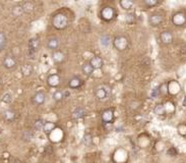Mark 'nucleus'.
I'll return each mask as SVG.
<instances>
[{"instance_id":"412c9836","label":"nucleus","mask_w":186,"mask_h":163,"mask_svg":"<svg viewBox=\"0 0 186 163\" xmlns=\"http://www.w3.org/2000/svg\"><path fill=\"white\" fill-rule=\"evenodd\" d=\"M120 5L123 9L129 10L130 8L133 7L134 0H120Z\"/></svg>"},{"instance_id":"f03ea898","label":"nucleus","mask_w":186,"mask_h":163,"mask_svg":"<svg viewBox=\"0 0 186 163\" xmlns=\"http://www.w3.org/2000/svg\"><path fill=\"white\" fill-rule=\"evenodd\" d=\"M52 25L57 30H63L68 26V19L63 13H58L53 18Z\"/></svg>"},{"instance_id":"2eb2a0df","label":"nucleus","mask_w":186,"mask_h":163,"mask_svg":"<svg viewBox=\"0 0 186 163\" xmlns=\"http://www.w3.org/2000/svg\"><path fill=\"white\" fill-rule=\"evenodd\" d=\"M91 65L94 67V69H99L103 66V60L99 56H94L92 59L90 60Z\"/></svg>"},{"instance_id":"7c9ffc66","label":"nucleus","mask_w":186,"mask_h":163,"mask_svg":"<svg viewBox=\"0 0 186 163\" xmlns=\"http://www.w3.org/2000/svg\"><path fill=\"white\" fill-rule=\"evenodd\" d=\"M44 123H45V122H44L42 119H38V120H36L35 124H34V128H35V131H37V132L43 131Z\"/></svg>"},{"instance_id":"dca6fc26","label":"nucleus","mask_w":186,"mask_h":163,"mask_svg":"<svg viewBox=\"0 0 186 163\" xmlns=\"http://www.w3.org/2000/svg\"><path fill=\"white\" fill-rule=\"evenodd\" d=\"M82 85H83V80L79 77H72L68 83V86L69 88H71V89H77V88H79Z\"/></svg>"},{"instance_id":"c9c22d12","label":"nucleus","mask_w":186,"mask_h":163,"mask_svg":"<svg viewBox=\"0 0 186 163\" xmlns=\"http://www.w3.org/2000/svg\"><path fill=\"white\" fill-rule=\"evenodd\" d=\"M10 163H22V162H19V161H16V160H14V161H11Z\"/></svg>"},{"instance_id":"c85d7f7f","label":"nucleus","mask_w":186,"mask_h":163,"mask_svg":"<svg viewBox=\"0 0 186 163\" xmlns=\"http://www.w3.org/2000/svg\"><path fill=\"white\" fill-rule=\"evenodd\" d=\"M6 46V36L3 32H0V52L5 48Z\"/></svg>"},{"instance_id":"393cba45","label":"nucleus","mask_w":186,"mask_h":163,"mask_svg":"<svg viewBox=\"0 0 186 163\" xmlns=\"http://www.w3.org/2000/svg\"><path fill=\"white\" fill-rule=\"evenodd\" d=\"M52 98H53L54 101L59 102V101L63 100V98H65V94H64L63 91H56L55 93L53 94Z\"/></svg>"},{"instance_id":"f8f14e48","label":"nucleus","mask_w":186,"mask_h":163,"mask_svg":"<svg viewBox=\"0 0 186 163\" xmlns=\"http://www.w3.org/2000/svg\"><path fill=\"white\" fill-rule=\"evenodd\" d=\"M59 45H60V41L57 37H51V38L48 40V43H47L48 49L52 50V51H55L58 49Z\"/></svg>"},{"instance_id":"f704fd0d","label":"nucleus","mask_w":186,"mask_h":163,"mask_svg":"<svg viewBox=\"0 0 186 163\" xmlns=\"http://www.w3.org/2000/svg\"><path fill=\"white\" fill-rule=\"evenodd\" d=\"M183 106H186V97L184 98V101H183Z\"/></svg>"},{"instance_id":"9b49d317","label":"nucleus","mask_w":186,"mask_h":163,"mask_svg":"<svg viewBox=\"0 0 186 163\" xmlns=\"http://www.w3.org/2000/svg\"><path fill=\"white\" fill-rule=\"evenodd\" d=\"M52 60L55 63H62L64 60H65V55L62 51L60 50H55L53 51L52 53Z\"/></svg>"},{"instance_id":"423d86ee","label":"nucleus","mask_w":186,"mask_h":163,"mask_svg":"<svg viewBox=\"0 0 186 163\" xmlns=\"http://www.w3.org/2000/svg\"><path fill=\"white\" fill-rule=\"evenodd\" d=\"M172 22H173L175 26H178V27L184 26L186 23V15L183 12L175 13L173 15V18H172Z\"/></svg>"},{"instance_id":"a211bd4d","label":"nucleus","mask_w":186,"mask_h":163,"mask_svg":"<svg viewBox=\"0 0 186 163\" xmlns=\"http://www.w3.org/2000/svg\"><path fill=\"white\" fill-rule=\"evenodd\" d=\"M82 70H83V74H86L87 77H90V76H92V74H93L95 69H94V67L91 65L90 62H84L83 64V66H82Z\"/></svg>"},{"instance_id":"c756f323","label":"nucleus","mask_w":186,"mask_h":163,"mask_svg":"<svg viewBox=\"0 0 186 163\" xmlns=\"http://www.w3.org/2000/svg\"><path fill=\"white\" fill-rule=\"evenodd\" d=\"M23 12V9L22 7V5H18V6H14V7L12 8V15L14 16H21Z\"/></svg>"},{"instance_id":"6ab92c4d","label":"nucleus","mask_w":186,"mask_h":163,"mask_svg":"<svg viewBox=\"0 0 186 163\" xmlns=\"http://www.w3.org/2000/svg\"><path fill=\"white\" fill-rule=\"evenodd\" d=\"M55 127H56V124L54 123V122L47 121V122H45V123H44L43 132H45V134H47V135H50L54 130H55Z\"/></svg>"},{"instance_id":"f257e3e1","label":"nucleus","mask_w":186,"mask_h":163,"mask_svg":"<svg viewBox=\"0 0 186 163\" xmlns=\"http://www.w3.org/2000/svg\"><path fill=\"white\" fill-rule=\"evenodd\" d=\"M95 96L100 101L108 100L111 96V88L107 85H100L95 90Z\"/></svg>"},{"instance_id":"4c0bfd02","label":"nucleus","mask_w":186,"mask_h":163,"mask_svg":"<svg viewBox=\"0 0 186 163\" xmlns=\"http://www.w3.org/2000/svg\"><path fill=\"white\" fill-rule=\"evenodd\" d=\"M0 83H1V79H0Z\"/></svg>"},{"instance_id":"1a4fd4ad","label":"nucleus","mask_w":186,"mask_h":163,"mask_svg":"<svg viewBox=\"0 0 186 163\" xmlns=\"http://www.w3.org/2000/svg\"><path fill=\"white\" fill-rule=\"evenodd\" d=\"M45 101H46V95L45 93H43V92H37L32 98V102L35 105H37V106H40V105L44 104Z\"/></svg>"},{"instance_id":"e433bc0d","label":"nucleus","mask_w":186,"mask_h":163,"mask_svg":"<svg viewBox=\"0 0 186 163\" xmlns=\"http://www.w3.org/2000/svg\"><path fill=\"white\" fill-rule=\"evenodd\" d=\"M0 13H1V9H0Z\"/></svg>"},{"instance_id":"6e6552de","label":"nucleus","mask_w":186,"mask_h":163,"mask_svg":"<svg viewBox=\"0 0 186 163\" xmlns=\"http://www.w3.org/2000/svg\"><path fill=\"white\" fill-rule=\"evenodd\" d=\"M163 19H164L163 15H160V13H153V15H150V18H148V23H150L151 26L158 27L163 23Z\"/></svg>"},{"instance_id":"473e14b6","label":"nucleus","mask_w":186,"mask_h":163,"mask_svg":"<svg viewBox=\"0 0 186 163\" xmlns=\"http://www.w3.org/2000/svg\"><path fill=\"white\" fill-rule=\"evenodd\" d=\"M159 95H160V90H159V87H156V88H154V89L151 91V97L153 98V99L158 98Z\"/></svg>"},{"instance_id":"cd10ccee","label":"nucleus","mask_w":186,"mask_h":163,"mask_svg":"<svg viewBox=\"0 0 186 163\" xmlns=\"http://www.w3.org/2000/svg\"><path fill=\"white\" fill-rule=\"evenodd\" d=\"M100 42H101V45H102V46H104V47H108V46H109L110 44H111V38H110L109 36L104 35V36L101 37Z\"/></svg>"},{"instance_id":"4be33fe9","label":"nucleus","mask_w":186,"mask_h":163,"mask_svg":"<svg viewBox=\"0 0 186 163\" xmlns=\"http://www.w3.org/2000/svg\"><path fill=\"white\" fill-rule=\"evenodd\" d=\"M22 73L25 77L31 76V74L33 73V66L29 63L23 64V65L22 66Z\"/></svg>"},{"instance_id":"39448f33","label":"nucleus","mask_w":186,"mask_h":163,"mask_svg":"<svg viewBox=\"0 0 186 163\" xmlns=\"http://www.w3.org/2000/svg\"><path fill=\"white\" fill-rule=\"evenodd\" d=\"M40 48V39L38 37H34L29 41V53L30 55H34Z\"/></svg>"},{"instance_id":"9d476101","label":"nucleus","mask_w":186,"mask_h":163,"mask_svg":"<svg viewBox=\"0 0 186 163\" xmlns=\"http://www.w3.org/2000/svg\"><path fill=\"white\" fill-rule=\"evenodd\" d=\"M60 77L58 76V74L56 73H53V74H50V76L48 77V79H47V83H48V85L50 87L52 88H56L59 86L60 84Z\"/></svg>"},{"instance_id":"f3484780","label":"nucleus","mask_w":186,"mask_h":163,"mask_svg":"<svg viewBox=\"0 0 186 163\" xmlns=\"http://www.w3.org/2000/svg\"><path fill=\"white\" fill-rule=\"evenodd\" d=\"M15 117H16V114L13 110L8 109V110H5L4 112H3V118H4V120L7 121V122L13 121L15 119Z\"/></svg>"},{"instance_id":"5701e85b","label":"nucleus","mask_w":186,"mask_h":163,"mask_svg":"<svg viewBox=\"0 0 186 163\" xmlns=\"http://www.w3.org/2000/svg\"><path fill=\"white\" fill-rule=\"evenodd\" d=\"M22 9H23V12L25 13H30V12H32L33 10H34V4H33V2H31V1H26L22 5Z\"/></svg>"},{"instance_id":"4468645a","label":"nucleus","mask_w":186,"mask_h":163,"mask_svg":"<svg viewBox=\"0 0 186 163\" xmlns=\"http://www.w3.org/2000/svg\"><path fill=\"white\" fill-rule=\"evenodd\" d=\"M101 117H102V120L105 122V123H110V122L112 121L113 118H114V113H113V111L111 109L104 110L102 112Z\"/></svg>"},{"instance_id":"b1692460","label":"nucleus","mask_w":186,"mask_h":163,"mask_svg":"<svg viewBox=\"0 0 186 163\" xmlns=\"http://www.w3.org/2000/svg\"><path fill=\"white\" fill-rule=\"evenodd\" d=\"M83 145L86 147H91L93 144V137L91 134H86L83 136Z\"/></svg>"},{"instance_id":"aec40b11","label":"nucleus","mask_w":186,"mask_h":163,"mask_svg":"<svg viewBox=\"0 0 186 163\" xmlns=\"http://www.w3.org/2000/svg\"><path fill=\"white\" fill-rule=\"evenodd\" d=\"M84 115H86V110H84V108H83V107H77L72 112V117L74 118V119L83 118Z\"/></svg>"},{"instance_id":"a878e982","label":"nucleus","mask_w":186,"mask_h":163,"mask_svg":"<svg viewBox=\"0 0 186 163\" xmlns=\"http://www.w3.org/2000/svg\"><path fill=\"white\" fill-rule=\"evenodd\" d=\"M159 90H160V95H167L169 93V84L167 83H163L159 86Z\"/></svg>"},{"instance_id":"20e7f679","label":"nucleus","mask_w":186,"mask_h":163,"mask_svg":"<svg viewBox=\"0 0 186 163\" xmlns=\"http://www.w3.org/2000/svg\"><path fill=\"white\" fill-rule=\"evenodd\" d=\"M115 16V10L113 7H111V6H106V7H104L102 9V11H101V18H102L104 20H107V22H109V20H112Z\"/></svg>"},{"instance_id":"72a5a7b5","label":"nucleus","mask_w":186,"mask_h":163,"mask_svg":"<svg viewBox=\"0 0 186 163\" xmlns=\"http://www.w3.org/2000/svg\"><path fill=\"white\" fill-rule=\"evenodd\" d=\"M159 0H144V3L148 7H152V6H155L156 4H158Z\"/></svg>"},{"instance_id":"0eeeda50","label":"nucleus","mask_w":186,"mask_h":163,"mask_svg":"<svg viewBox=\"0 0 186 163\" xmlns=\"http://www.w3.org/2000/svg\"><path fill=\"white\" fill-rule=\"evenodd\" d=\"M2 63H3V66H4L5 69H14V67L16 66V64H18V62H16V59L13 56H11V55L5 56L4 59H3V62Z\"/></svg>"},{"instance_id":"2f4dec72","label":"nucleus","mask_w":186,"mask_h":163,"mask_svg":"<svg viewBox=\"0 0 186 163\" xmlns=\"http://www.w3.org/2000/svg\"><path fill=\"white\" fill-rule=\"evenodd\" d=\"M1 100H2V102H4L5 104L11 103V101H12V96H11V94H10V93H5V94L2 96Z\"/></svg>"},{"instance_id":"ddd939ff","label":"nucleus","mask_w":186,"mask_h":163,"mask_svg":"<svg viewBox=\"0 0 186 163\" xmlns=\"http://www.w3.org/2000/svg\"><path fill=\"white\" fill-rule=\"evenodd\" d=\"M160 39L162 41V43L166 44V45H168V44H171L172 42H173V35H172L171 32H169V31H166V32H163V33L161 34Z\"/></svg>"},{"instance_id":"7ed1b4c3","label":"nucleus","mask_w":186,"mask_h":163,"mask_svg":"<svg viewBox=\"0 0 186 163\" xmlns=\"http://www.w3.org/2000/svg\"><path fill=\"white\" fill-rule=\"evenodd\" d=\"M114 47L117 50L119 51H124L128 48V45H129V41L124 36H118L115 38V40L113 41Z\"/></svg>"},{"instance_id":"bb28decb","label":"nucleus","mask_w":186,"mask_h":163,"mask_svg":"<svg viewBox=\"0 0 186 163\" xmlns=\"http://www.w3.org/2000/svg\"><path fill=\"white\" fill-rule=\"evenodd\" d=\"M154 111H155V113L157 115H163V114H165V112H166V107L164 106L163 104H158L157 106L155 107Z\"/></svg>"}]
</instances>
